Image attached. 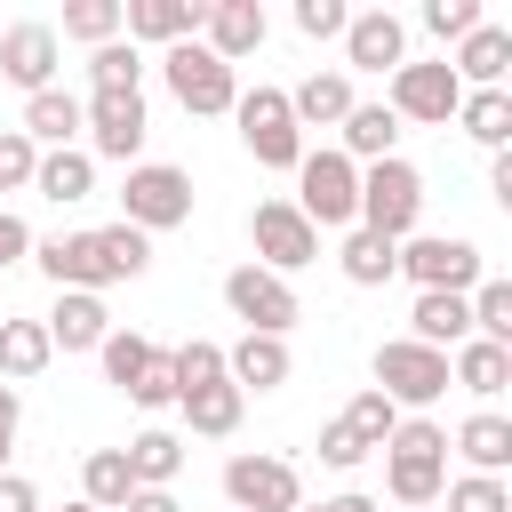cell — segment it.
I'll return each mask as SVG.
<instances>
[{"mask_svg": "<svg viewBox=\"0 0 512 512\" xmlns=\"http://www.w3.org/2000/svg\"><path fill=\"white\" fill-rule=\"evenodd\" d=\"M360 456H368V448L352 440V424H344V416H336V424H320V464H328V472H352Z\"/></svg>", "mask_w": 512, "mask_h": 512, "instance_id": "47", "label": "cell"}, {"mask_svg": "<svg viewBox=\"0 0 512 512\" xmlns=\"http://www.w3.org/2000/svg\"><path fill=\"white\" fill-rule=\"evenodd\" d=\"M88 80L96 88H144V48H128V40L88 48Z\"/></svg>", "mask_w": 512, "mask_h": 512, "instance_id": "41", "label": "cell"}, {"mask_svg": "<svg viewBox=\"0 0 512 512\" xmlns=\"http://www.w3.org/2000/svg\"><path fill=\"white\" fill-rule=\"evenodd\" d=\"M80 136H88V160H120L136 168L144 136H152V112H144V88H88L80 96Z\"/></svg>", "mask_w": 512, "mask_h": 512, "instance_id": "6", "label": "cell"}, {"mask_svg": "<svg viewBox=\"0 0 512 512\" xmlns=\"http://www.w3.org/2000/svg\"><path fill=\"white\" fill-rule=\"evenodd\" d=\"M488 192L512 208V152H488Z\"/></svg>", "mask_w": 512, "mask_h": 512, "instance_id": "52", "label": "cell"}, {"mask_svg": "<svg viewBox=\"0 0 512 512\" xmlns=\"http://www.w3.org/2000/svg\"><path fill=\"white\" fill-rule=\"evenodd\" d=\"M96 256H104V280H144L152 272V240L136 224H104L96 232Z\"/></svg>", "mask_w": 512, "mask_h": 512, "instance_id": "35", "label": "cell"}, {"mask_svg": "<svg viewBox=\"0 0 512 512\" xmlns=\"http://www.w3.org/2000/svg\"><path fill=\"white\" fill-rule=\"evenodd\" d=\"M344 424H352V440H360V448L376 456V448L392 440V424H400V408H392V400H384L376 384H360V392H352V408H344Z\"/></svg>", "mask_w": 512, "mask_h": 512, "instance_id": "39", "label": "cell"}, {"mask_svg": "<svg viewBox=\"0 0 512 512\" xmlns=\"http://www.w3.org/2000/svg\"><path fill=\"white\" fill-rule=\"evenodd\" d=\"M48 360H56V344L40 320H0V384H32Z\"/></svg>", "mask_w": 512, "mask_h": 512, "instance_id": "32", "label": "cell"}, {"mask_svg": "<svg viewBox=\"0 0 512 512\" xmlns=\"http://www.w3.org/2000/svg\"><path fill=\"white\" fill-rule=\"evenodd\" d=\"M296 504H304V480L288 456H264V448L224 456V512H296Z\"/></svg>", "mask_w": 512, "mask_h": 512, "instance_id": "10", "label": "cell"}, {"mask_svg": "<svg viewBox=\"0 0 512 512\" xmlns=\"http://www.w3.org/2000/svg\"><path fill=\"white\" fill-rule=\"evenodd\" d=\"M264 32H272L264 0H208V16H200V48H208L216 64L256 56V48H264Z\"/></svg>", "mask_w": 512, "mask_h": 512, "instance_id": "16", "label": "cell"}, {"mask_svg": "<svg viewBox=\"0 0 512 512\" xmlns=\"http://www.w3.org/2000/svg\"><path fill=\"white\" fill-rule=\"evenodd\" d=\"M32 192H40V200H56V208H80V200L96 192V160H88L80 144H72V152H40Z\"/></svg>", "mask_w": 512, "mask_h": 512, "instance_id": "27", "label": "cell"}, {"mask_svg": "<svg viewBox=\"0 0 512 512\" xmlns=\"http://www.w3.org/2000/svg\"><path fill=\"white\" fill-rule=\"evenodd\" d=\"M128 472H136V488H176V472H184V440L168 432V424H152V432H136L128 448Z\"/></svg>", "mask_w": 512, "mask_h": 512, "instance_id": "30", "label": "cell"}, {"mask_svg": "<svg viewBox=\"0 0 512 512\" xmlns=\"http://www.w3.org/2000/svg\"><path fill=\"white\" fill-rule=\"evenodd\" d=\"M344 24H352L344 0H296V32L304 40H344Z\"/></svg>", "mask_w": 512, "mask_h": 512, "instance_id": "44", "label": "cell"}, {"mask_svg": "<svg viewBox=\"0 0 512 512\" xmlns=\"http://www.w3.org/2000/svg\"><path fill=\"white\" fill-rule=\"evenodd\" d=\"M456 104H464V80L448 72V56H432V64H400L392 88H384V112H392V120H416V128H448Z\"/></svg>", "mask_w": 512, "mask_h": 512, "instance_id": "11", "label": "cell"}, {"mask_svg": "<svg viewBox=\"0 0 512 512\" xmlns=\"http://www.w3.org/2000/svg\"><path fill=\"white\" fill-rule=\"evenodd\" d=\"M408 336H416V344H432V352H456V344L472 336V312H464V296H416V312H408Z\"/></svg>", "mask_w": 512, "mask_h": 512, "instance_id": "33", "label": "cell"}, {"mask_svg": "<svg viewBox=\"0 0 512 512\" xmlns=\"http://www.w3.org/2000/svg\"><path fill=\"white\" fill-rule=\"evenodd\" d=\"M128 400H136V408H176V376H168V352H152V368L128 384Z\"/></svg>", "mask_w": 512, "mask_h": 512, "instance_id": "46", "label": "cell"}, {"mask_svg": "<svg viewBox=\"0 0 512 512\" xmlns=\"http://www.w3.org/2000/svg\"><path fill=\"white\" fill-rule=\"evenodd\" d=\"M448 448H456L472 472L504 480V464H512V416H504V408H472V416L448 432Z\"/></svg>", "mask_w": 512, "mask_h": 512, "instance_id": "22", "label": "cell"}, {"mask_svg": "<svg viewBox=\"0 0 512 512\" xmlns=\"http://www.w3.org/2000/svg\"><path fill=\"white\" fill-rule=\"evenodd\" d=\"M176 408H184V424H192L200 440H232V432H240V416H248V392H232V384H208V392H184Z\"/></svg>", "mask_w": 512, "mask_h": 512, "instance_id": "34", "label": "cell"}, {"mask_svg": "<svg viewBox=\"0 0 512 512\" xmlns=\"http://www.w3.org/2000/svg\"><path fill=\"white\" fill-rule=\"evenodd\" d=\"M400 272L416 280V296H472L488 280V256L464 232H408L400 240Z\"/></svg>", "mask_w": 512, "mask_h": 512, "instance_id": "3", "label": "cell"}, {"mask_svg": "<svg viewBox=\"0 0 512 512\" xmlns=\"http://www.w3.org/2000/svg\"><path fill=\"white\" fill-rule=\"evenodd\" d=\"M56 40H88V48L120 40V0H72V8H64V32H56Z\"/></svg>", "mask_w": 512, "mask_h": 512, "instance_id": "40", "label": "cell"}, {"mask_svg": "<svg viewBox=\"0 0 512 512\" xmlns=\"http://www.w3.org/2000/svg\"><path fill=\"white\" fill-rule=\"evenodd\" d=\"M16 432H24V392H16V384H0V472H8V448H16Z\"/></svg>", "mask_w": 512, "mask_h": 512, "instance_id": "49", "label": "cell"}, {"mask_svg": "<svg viewBox=\"0 0 512 512\" xmlns=\"http://www.w3.org/2000/svg\"><path fill=\"white\" fill-rule=\"evenodd\" d=\"M448 72L464 80V88H504V72H512V32L504 24H472L464 40H456V56H448Z\"/></svg>", "mask_w": 512, "mask_h": 512, "instance_id": "21", "label": "cell"}, {"mask_svg": "<svg viewBox=\"0 0 512 512\" xmlns=\"http://www.w3.org/2000/svg\"><path fill=\"white\" fill-rule=\"evenodd\" d=\"M224 304H232V320H248V336H288L304 320L296 288L280 272H264V264H232L224 272Z\"/></svg>", "mask_w": 512, "mask_h": 512, "instance_id": "12", "label": "cell"}, {"mask_svg": "<svg viewBox=\"0 0 512 512\" xmlns=\"http://www.w3.org/2000/svg\"><path fill=\"white\" fill-rule=\"evenodd\" d=\"M248 240H256V264L280 272V280L320 256V232L296 216V200H256V208H248Z\"/></svg>", "mask_w": 512, "mask_h": 512, "instance_id": "13", "label": "cell"}, {"mask_svg": "<svg viewBox=\"0 0 512 512\" xmlns=\"http://www.w3.org/2000/svg\"><path fill=\"white\" fill-rule=\"evenodd\" d=\"M168 376H176V400H184V392H208V384H224V344H208V336L176 344V352H168Z\"/></svg>", "mask_w": 512, "mask_h": 512, "instance_id": "38", "label": "cell"}, {"mask_svg": "<svg viewBox=\"0 0 512 512\" xmlns=\"http://www.w3.org/2000/svg\"><path fill=\"white\" fill-rule=\"evenodd\" d=\"M312 512H384V504L360 496V488H344V496H328V504H312Z\"/></svg>", "mask_w": 512, "mask_h": 512, "instance_id": "53", "label": "cell"}, {"mask_svg": "<svg viewBox=\"0 0 512 512\" xmlns=\"http://www.w3.org/2000/svg\"><path fill=\"white\" fill-rule=\"evenodd\" d=\"M440 512H512V488L488 480V472H464V480L440 488Z\"/></svg>", "mask_w": 512, "mask_h": 512, "instance_id": "42", "label": "cell"}, {"mask_svg": "<svg viewBox=\"0 0 512 512\" xmlns=\"http://www.w3.org/2000/svg\"><path fill=\"white\" fill-rule=\"evenodd\" d=\"M200 16H208V0H120V32H128V48H176V40H200Z\"/></svg>", "mask_w": 512, "mask_h": 512, "instance_id": "17", "label": "cell"}, {"mask_svg": "<svg viewBox=\"0 0 512 512\" xmlns=\"http://www.w3.org/2000/svg\"><path fill=\"white\" fill-rule=\"evenodd\" d=\"M288 376H296L288 336H240V344H224V384L232 392H280Z\"/></svg>", "mask_w": 512, "mask_h": 512, "instance_id": "19", "label": "cell"}, {"mask_svg": "<svg viewBox=\"0 0 512 512\" xmlns=\"http://www.w3.org/2000/svg\"><path fill=\"white\" fill-rule=\"evenodd\" d=\"M32 264L48 272V288H88L104 296V256H96V232H56V240H32Z\"/></svg>", "mask_w": 512, "mask_h": 512, "instance_id": "18", "label": "cell"}, {"mask_svg": "<svg viewBox=\"0 0 512 512\" xmlns=\"http://www.w3.org/2000/svg\"><path fill=\"white\" fill-rule=\"evenodd\" d=\"M56 56H64L56 24H8V32H0V80L24 88V96L56 88Z\"/></svg>", "mask_w": 512, "mask_h": 512, "instance_id": "15", "label": "cell"}, {"mask_svg": "<svg viewBox=\"0 0 512 512\" xmlns=\"http://www.w3.org/2000/svg\"><path fill=\"white\" fill-rule=\"evenodd\" d=\"M24 256H32V224H24L16 208H0V272H8V264H24Z\"/></svg>", "mask_w": 512, "mask_h": 512, "instance_id": "48", "label": "cell"}, {"mask_svg": "<svg viewBox=\"0 0 512 512\" xmlns=\"http://www.w3.org/2000/svg\"><path fill=\"white\" fill-rule=\"evenodd\" d=\"M120 224H136L144 240L192 224V176H184L176 160H136V168L120 176Z\"/></svg>", "mask_w": 512, "mask_h": 512, "instance_id": "5", "label": "cell"}, {"mask_svg": "<svg viewBox=\"0 0 512 512\" xmlns=\"http://www.w3.org/2000/svg\"><path fill=\"white\" fill-rule=\"evenodd\" d=\"M336 264H344V280L352 288H384V280H400V240H376V232H344V248H336Z\"/></svg>", "mask_w": 512, "mask_h": 512, "instance_id": "29", "label": "cell"}, {"mask_svg": "<svg viewBox=\"0 0 512 512\" xmlns=\"http://www.w3.org/2000/svg\"><path fill=\"white\" fill-rule=\"evenodd\" d=\"M136 496V472H128V456L120 448H88L80 456V504H96V512H120Z\"/></svg>", "mask_w": 512, "mask_h": 512, "instance_id": "31", "label": "cell"}, {"mask_svg": "<svg viewBox=\"0 0 512 512\" xmlns=\"http://www.w3.org/2000/svg\"><path fill=\"white\" fill-rule=\"evenodd\" d=\"M336 136H344L336 152H344L352 168H376V160H400V120H392L384 104H352Z\"/></svg>", "mask_w": 512, "mask_h": 512, "instance_id": "24", "label": "cell"}, {"mask_svg": "<svg viewBox=\"0 0 512 512\" xmlns=\"http://www.w3.org/2000/svg\"><path fill=\"white\" fill-rule=\"evenodd\" d=\"M16 128H24L40 152H72L88 120H80V96H72V88H40V96H24V120H16Z\"/></svg>", "mask_w": 512, "mask_h": 512, "instance_id": "23", "label": "cell"}, {"mask_svg": "<svg viewBox=\"0 0 512 512\" xmlns=\"http://www.w3.org/2000/svg\"><path fill=\"white\" fill-rule=\"evenodd\" d=\"M296 512H312V504H296Z\"/></svg>", "mask_w": 512, "mask_h": 512, "instance_id": "55", "label": "cell"}, {"mask_svg": "<svg viewBox=\"0 0 512 512\" xmlns=\"http://www.w3.org/2000/svg\"><path fill=\"white\" fill-rule=\"evenodd\" d=\"M376 456H384V488H392L400 512L440 504V488H448V424H432V416H400L392 440H384Z\"/></svg>", "mask_w": 512, "mask_h": 512, "instance_id": "1", "label": "cell"}, {"mask_svg": "<svg viewBox=\"0 0 512 512\" xmlns=\"http://www.w3.org/2000/svg\"><path fill=\"white\" fill-rule=\"evenodd\" d=\"M480 24V0H424V32L432 40H464Z\"/></svg>", "mask_w": 512, "mask_h": 512, "instance_id": "45", "label": "cell"}, {"mask_svg": "<svg viewBox=\"0 0 512 512\" xmlns=\"http://www.w3.org/2000/svg\"><path fill=\"white\" fill-rule=\"evenodd\" d=\"M416 216H424V176H416L408 160H376V168H360V232H376V240H408Z\"/></svg>", "mask_w": 512, "mask_h": 512, "instance_id": "9", "label": "cell"}, {"mask_svg": "<svg viewBox=\"0 0 512 512\" xmlns=\"http://www.w3.org/2000/svg\"><path fill=\"white\" fill-rule=\"evenodd\" d=\"M64 512H96V504H80V496H72V504H64Z\"/></svg>", "mask_w": 512, "mask_h": 512, "instance_id": "54", "label": "cell"}, {"mask_svg": "<svg viewBox=\"0 0 512 512\" xmlns=\"http://www.w3.org/2000/svg\"><path fill=\"white\" fill-rule=\"evenodd\" d=\"M120 512H184V504H176V488H136Z\"/></svg>", "mask_w": 512, "mask_h": 512, "instance_id": "51", "label": "cell"}, {"mask_svg": "<svg viewBox=\"0 0 512 512\" xmlns=\"http://www.w3.org/2000/svg\"><path fill=\"white\" fill-rule=\"evenodd\" d=\"M0 512H40V488L24 472H0Z\"/></svg>", "mask_w": 512, "mask_h": 512, "instance_id": "50", "label": "cell"}, {"mask_svg": "<svg viewBox=\"0 0 512 512\" xmlns=\"http://www.w3.org/2000/svg\"><path fill=\"white\" fill-rule=\"evenodd\" d=\"M368 368H376V392H384L400 416H424L432 400H448V352H432V344H416V336H384Z\"/></svg>", "mask_w": 512, "mask_h": 512, "instance_id": "4", "label": "cell"}, {"mask_svg": "<svg viewBox=\"0 0 512 512\" xmlns=\"http://www.w3.org/2000/svg\"><path fill=\"white\" fill-rule=\"evenodd\" d=\"M160 80H168V96H176L192 120H216V112H232V96H240V72H232V64H216L200 40L160 48Z\"/></svg>", "mask_w": 512, "mask_h": 512, "instance_id": "8", "label": "cell"}, {"mask_svg": "<svg viewBox=\"0 0 512 512\" xmlns=\"http://www.w3.org/2000/svg\"><path fill=\"white\" fill-rule=\"evenodd\" d=\"M296 216L312 232H352L360 224V168L336 144H320V152L296 160Z\"/></svg>", "mask_w": 512, "mask_h": 512, "instance_id": "2", "label": "cell"}, {"mask_svg": "<svg viewBox=\"0 0 512 512\" xmlns=\"http://www.w3.org/2000/svg\"><path fill=\"white\" fill-rule=\"evenodd\" d=\"M464 312H472V336L480 344H504L512 352V280H480L464 296Z\"/></svg>", "mask_w": 512, "mask_h": 512, "instance_id": "36", "label": "cell"}, {"mask_svg": "<svg viewBox=\"0 0 512 512\" xmlns=\"http://www.w3.org/2000/svg\"><path fill=\"white\" fill-rule=\"evenodd\" d=\"M48 344L56 352H96L104 336H112V312H104V296H88V288H56V304H48Z\"/></svg>", "mask_w": 512, "mask_h": 512, "instance_id": "20", "label": "cell"}, {"mask_svg": "<svg viewBox=\"0 0 512 512\" xmlns=\"http://www.w3.org/2000/svg\"><path fill=\"white\" fill-rule=\"evenodd\" d=\"M360 96H352V80L344 72H304L296 88H288V112H296V128H344V112H352Z\"/></svg>", "mask_w": 512, "mask_h": 512, "instance_id": "25", "label": "cell"}, {"mask_svg": "<svg viewBox=\"0 0 512 512\" xmlns=\"http://www.w3.org/2000/svg\"><path fill=\"white\" fill-rule=\"evenodd\" d=\"M152 352H160L152 336H136V328H112V336L96 344V360H104V384H120V392H128V384L152 368Z\"/></svg>", "mask_w": 512, "mask_h": 512, "instance_id": "37", "label": "cell"}, {"mask_svg": "<svg viewBox=\"0 0 512 512\" xmlns=\"http://www.w3.org/2000/svg\"><path fill=\"white\" fill-rule=\"evenodd\" d=\"M408 64V24L392 8H352L344 24V80L352 72H400Z\"/></svg>", "mask_w": 512, "mask_h": 512, "instance_id": "14", "label": "cell"}, {"mask_svg": "<svg viewBox=\"0 0 512 512\" xmlns=\"http://www.w3.org/2000/svg\"><path fill=\"white\" fill-rule=\"evenodd\" d=\"M448 384H464L472 400H496V392L512 384V352H504V344H480V336H464V344L448 352Z\"/></svg>", "mask_w": 512, "mask_h": 512, "instance_id": "26", "label": "cell"}, {"mask_svg": "<svg viewBox=\"0 0 512 512\" xmlns=\"http://www.w3.org/2000/svg\"><path fill=\"white\" fill-rule=\"evenodd\" d=\"M232 120H240V144H248L256 168H288V176H296L304 128H296V112H288V88H240V96H232Z\"/></svg>", "mask_w": 512, "mask_h": 512, "instance_id": "7", "label": "cell"}, {"mask_svg": "<svg viewBox=\"0 0 512 512\" xmlns=\"http://www.w3.org/2000/svg\"><path fill=\"white\" fill-rule=\"evenodd\" d=\"M424 512H440V504H424Z\"/></svg>", "mask_w": 512, "mask_h": 512, "instance_id": "56", "label": "cell"}, {"mask_svg": "<svg viewBox=\"0 0 512 512\" xmlns=\"http://www.w3.org/2000/svg\"><path fill=\"white\" fill-rule=\"evenodd\" d=\"M0 320H8V312H0Z\"/></svg>", "mask_w": 512, "mask_h": 512, "instance_id": "57", "label": "cell"}, {"mask_svg": "<svg viewBox=\"0 0 512 512\" xmlns=\"http://www.w3.org/2000/svg\"><path fill=\"white\" fill-rule=\"evenodd\" d=\"M456 128H464L480 152H504V144H512V96H504V88H464Z\"/></svg>", "mask_w": 512, "mask_h": 512, "instance_id": "28", "label": "cell"}, {"mask_svg": "<svg viewBox=\"0 0 512 512\" xmlns=\"http://www.w3.org/2000/svg\"><path fill=\"white\" fill-rule=\"evenodd\" d=\"M32 168H40V144L24 128H0V192H32Z\"/></svg>", "mask_w": 512, "mask_h": 512, "instance_id": "43", "label": "cell"}]
</instances>
